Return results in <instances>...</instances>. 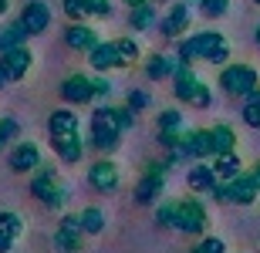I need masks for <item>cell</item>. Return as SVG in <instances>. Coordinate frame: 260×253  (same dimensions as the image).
<instances>
[{
	"label": "cell",
	"mask_w": 260,
	"mask_h": 253,
	"mask_svg": "<svg viewBox=\"0 0 260 253\" xmlns=\"http://www.w3.org/2000/svg\"><path fill=\"white\" fill-rule=\"evenodd\" d=\"M78 240H81V233H71V230H58V233H54V243H58L64 253H75Z\"/></svg>",
	"instance_id": "f1b7e54d"
},
{
	"label": "cell",
	"mask_w": 260,
	"mask_h": 253,
	"mask_svg": "<svg viewBox=\"0 0 260 253\" xmlns=\"http://www.w3.org/2000/svg\"><path fill=\"white\" fill-rule=\"evenodd\" d=\"M186 27H189V4L183 0V4H176V7L162 17V34L166 38H179Z\"/></svg>",
	"instance_id": "e0dca14e"
},
{
	"label": "cell",
	"mask_w": 260,
	"mask_h": 253,
	"mask_svg": "<svg viewBox=\"0 0 260 253\" xmlns=\"http://www.w3.org/2000/svg\"><path fill=\"white\" fill-rule=\"evenodd\" d=\"M61 98L68 105H88L95 98V81L88 75H71V78L61 81Z\"/></svg>",
	"instance_id": "52a82bcc"
},
{
	"label": "cell",
	"mask_w": 260,
	"mask_h": 253,
	"mask_svg": "<svg viewBox=\"0 0 260 253\" xmlns=\"http://www.w3.org/2000/svg\"><path fill=\"white\" fill-rule=\"evenodd\" d=\"M48 132H51V146L64 162H78L81 159V135H78V115L75 112H51L48 118Z\"/></svg>",
	"instance_id": "7a4b0ae2"
},
{
	"label": "cell",
	"mask_w": 260,
	"mask_h": 253,
	"mask_svg": "<svg viewBox=\"0 0 260 253\" xmlns=\"http://www.w3.org/2000/svg\"><path fill=\"white\" fill-rule=\"evenodd\" d=\"M243 162L237 159V152H223V156H216V166H213V172H216V179H233V175H240Z\"/></svg>",
	"instance_id": "7402d4cb"
},
{
	"label": "cell",
	"mask_w": 260,
	"mask_h": 253,
	"mask_svg": "<svg viewBox=\"0 0 260 253\" xmlns=\"http://www.w3.org/2000/svg\"><path fill=\"white\" fill-rule=\"evenodd\" d=\"M4 10H7V0H0V14H4Z\"/></svg>",
	"instance_id": "b9f144b4"
},
{
	"label": "cell",
	"mask_w": 260,
	"mask_h": 253,
	"mask_svg": "<svg viewBox=\"0 0 260 253\" xmlns=\"http://www.w3.org/2000/svg\"><path fill=\"white\" fill-rule=\"evenodd\" d=\"M0 64H4V71H7V78L10 81H17V78H24L30 71V64H34V58H30V51L20 44V48H10V51H4V58H0Z\"/></svg>",
	"instance_id": "4fadbf2b"
},
{
	"label": "cell",
	"mask_w": 260,
	"mask_h": 253,
	"mask_svg": "<svg viewBox=\"0 0 260 253\" xmlns=\"http://www.w3.org/2000/svg\"><path fill=\"white\" fill-rule=\"evenodd\" d=\"M173 230H179V233H203V230H206V209H203L200 199H183V203H176Z\"/></svg>",
	"instance_id": "8992f818"
},
{
	"label": "cell",
	"mask_w": 260,
	"mask_h": 253,
	"mask_svg": "<svg viewBox=\"0 0 260 253\" xmlns=\"http://www.w3.org/2000/svg\"><path fill=\"white\" fill-rule=\"evenodd\" d=\"M226 250V246L220 243V240H203L200 246H196V250H189V253H223Z\"/></svg>",
	"instance_id": "836d02e7"
},
{
	"label": "cell",
	"mask_w": 260,
	"mask_h": 253,
	"mask_svg": "<svg viewBox=\"0 0 260 253\" xmlns=\"http://www.w3.org/2000/svg\"><path fill=\"white\" fill-rule=\"evenodd\" d=\"M173 156H189V159H203V156H213V138H210V128H196V132H186L183 142L173 149Z\"/></svg>",
	"instance_id": "ba28073f"
},
{
	"label": "cell",
	"mask_w": 260,
	"mask_h": 253,
	"mask_svg": "<svg viewBox=\"0 0 260 253\" xmlns=\"http://www.w3.org/2000/svg\"><path fill=\"white\" fill-rule=\"evenodd\" d=\"M128 125H132V108H98L91 115V146L112 152Z\"/></svg>",
	"instance_id": "6da1fadb"
},
{
	"label": "cell",
	"mask_w": 260,
	"mask_h": 253,
	"mask_svg": "<svg viewBox=\"0 0 260 253\" xmlns=\"http://www.w3.org/2000/svg\"><path fill=\"white\" fill-rule=\"evenodd\" d=\"M115 48H118V58H122V68H125V64H132V61L139 58V44H135L132 38H118Z\"/></svg>",
	"instance_id": "4316f807"
},
{
	"label": "cell",
	"mask_w": 260,
	"mask_h": 253,
	"mask_svg": "<svg viewBox=\"0 0 260 253\" xmlns=\"http://www.w3.org/2000/svg\"><path fill=\"white\" fill-rule=\"evenodd\" d=\"M88 183L95 186L98 193H112V189L118 186V166L115 162H105V159L95 162V166L88 169Z\"/></svg>",
	"instance_id": "5bb4252c"
},
{
	"label": "cell",
	"mask_w": 260,
	"mask_h": 253,
	"mask_svg": "<svg viewBox=\"0 0 260 253\" xmlns=\"http://www.w3.org/2000/svg\"><path fill=\"white\" fill-rule=\"evenodd\" d=\"M64 44L71 51H91L98 44V34L91 27H85V24H71V27L64 30Z\"/></svg>",
	"instance_id": "ac0fdd59"
},
{
	"label": "cell",
	"mask_w": 260,
	"mask_h": 253,
	"mask_svg": "<svg viewBox=\"0 0 260 253\" xmlns=\"http://www.w3.org/2000/svg\"><path fill=\"white\" fill-rule=\"evenodd\" d=\"M216 183H220V179H216L213 166H193V169H189V189H196V193H206V189L213 193V186H216Z\"/></svg>",
	"instance_id": "44dd1931"
},
{
	"label": "cell",
	"mask_w": 260,
	"mask_h": 253,
	"mask_svg": "<svg viewBox=\"0 0 260 253\" xmlns=\"http://www.w3.org/2000/svg\"><path fill=\"white\" fill-rule=\"evenodd\" d=\"M7 81H10V78H7V71H4V64H0V88L7 85Z\"/></svg>",
	"instance_id": "f35d334b"
},
{
	"label": "cell",
	"mask_w": 260,
	"mask_h": 253,
	"mask_svg": "<svg viewBox=\"0 0 260 253\" xmlns=\"http://www.w3.org/2000/svg\"><path fill=\"white\" fill-rule=\"evenodd\" d=\"M257 44H260V27H257Z\"/></svg>",
	"instance_id": "7bdbcfd3"
},
{
	"label": "cell",
	"mask_w": 260,
	"mask_h": 253,
	"mask_svg": "<svg viewBox=\"0 0 260 253\" xmlns=\"http://www.w3.org/2000/svg\"><path fill=\"white\" fill-rule=\"evenodd\" d=\"M220 88L226 95H237V98H247L257 88V71L250 64H230V68H223L220 75Z\"/></svg>",
	"instance_id": "5b68a950"
},
{
	"label": "cell",
	"mask_w": 260,
	"mask_h": 253,
	"mask_svg": "<svg viewBox=\"0 0 260 253\" xmlns=\"http://www.w3.org/2000/svg\"><path fill=\"white\" fill-rule=\"evenodd\" d=\"M102 226H105L102 209H95V206H91V209H85V213H81V230H85V233H102Z\"/></svg>",
	"instance_id": "484cf974"
},
{
	"label": "cell",
	"mask_w": 260,
	"mask_h": 253,
	"mask_svg": "<svg viewBox=\"0 0 260 253\" xmlns=\"http://www.w3.org/2000/svg\"><path fill=\"white\" fill-rule=\"evenodd\" d=\"M193 58H206V61H213V64H223V61L230 58V48H226L223 34L200 30V34H193L189 41H183V44H179V61H183V64H189Z\"/></svg>",
	"instance_id": "3957f363"
},
{
	"label": "cell",
	"mask_w": 260,
	"mask_h": 253,
	"mask_svg": "<svg viewBox=\"0 0 260 253\" xmlns=\"http://www.w3.org/2000/svg\"><path fill=\"white\" fill-rule=\"evenodd\" d=\"M38 166H41V149L34 142H20L10 152V169L14 172H27V169H38Z\"/></svg>",
	"instance_id": "9a60e30c"
},
{
	"label": "cell",
	"mask_w": 260,
	"mask_h": 253,
	"mask_svg": "<svg viewBox=\"0 0 260 253\" xmlns=\"http://www.w3.org/2000/svg\"><path fill=\"white\" fill-rule=\"evenodd\" d=\"M128 7H139V4H149V0H125Z\"/></svg>",
	"instance_id": "60d3db41"
},
{
	"label": "cell",
	"mask_w": 260,
	"mask_h": 253,
	"mask_svg": "<svg viewBox=\"0 0 260 253\" xmlns=\"http://www.w3.org/2000/svg\"><path fill=\"white\" fill-rule=\"evenodd\" d=\"M210 138H213V156L233 152V146H237V132H233L230 125H216V128H210Z\"/></svg>",
	"instance_id": "ffe728a7"
},
{
	"label": "cell",
	"mask_w": 260,
	"mask_h": 253,
	"mask_svg": "<svg viewBox=\"0 0 260 253\" xmlns=\"http://www.w3.org/2000/svg\"><path fill=\"white\" fill-rule=\"evenodd\" d=\"M260 186L257 179H253V172L247 175H233V179H226V203H240V206H250L253 199H257Z\"/></svg>",
	"instance_id": "9c48e42d"
},
{
	"label": "cell",
	"mask_w": 260,
	"mask_h": 253,
	"mask_svg": "<svg viewBox=\"0 0 260 253\" xmlns=\"http://www.w3.org/2000/svg\"><path fill=\"white\" fill-rule=\"evenodd\" d=\"M30 193L38 196L44 206H61V199H64V193H61V186H58V179H54V172H51V169H44V172L34 175Z\"/></svg>",
	"instance_id": "8fae6325"
},
{
	"label": "cell",
	"mask_w": 260,
	"mask_h": 253,
	"mask_svg": "<svg viewBox=\"0 0 260 253\" xmlns=\"http://www.w3.org/2000/svg\"><path fill=\"white\" fill-rule=\"evenodd\" d=\"M253 4H260V0H253Z\"/></svg>",
	"instance_id": "f6af8a7d"
},
{
	"label": "cell",
	"mask_w": 260,
	"mask_h": 253,
	"mask_svg": "<svg viewBox=\"0 0 260 253\" xmlns=\"http://www.w3.org/2000/svg\"><path fill=\"white\" fill-rule=\"evenodd\" d=\"M149 105V95H145V91H132V95H128V108H132V112H139V108H145Z\"/></svg>",
	"instance_id": "e575fe53"
},
{
	"label": "cell",
	"mask_w": 260,
	"mask_h": 253,
	"mask_svg": "<svg viewBox=\"0 0 260 253\" xmlns=\"http://www.w3.org/2000/svg\"><path fill=\"white\" fill-rule=\"evenodd\" d=\"M91 14H95V17H108V14H112V4H108V0H91Z\"/></svg>",
	"instance_id": "d590c367"
},
{
	"label": "cell",
	"mask_w": 260,
	"mask_h": 253,
	"mask_svg": "<svg viewBox=\"0 0 260 253\" xmlns=\"http://www.w3.org/2000/svg\"><path fill=\"white\" fill-rule=\"evenodd\" d=\"M0 233L17 236L20 233V216L17 213H0Z\"/></svg>",
	"instance_id": "4dcf8cb0"
},
{
	"label": "cell",
	"mask_w": 260,
	"mask_h": 253,
	"mask_svg": "<svg viewBox=\"0 0 260 253\" xmlns=\"http://www.w3.org/2000/svg\"><path fill=\"white\" fill-rule=\"evenodd\" d=\"M10 243H14V236L0 233V253H7V250H10Z\"/></svg>",
	"instance_id": "74e56055"
},
{
	"label": "cell",
	"mask_w": 260,
	"mask_h": 253,
	"mask_svg": "<svg viewBox=\"0 0 260 253\" xmlns=\"http://www.w3.org/2000/svg\"><path fill=\"white\" fill-rule=\"evenodd\" d=\"M64 14L71 20H85L91 14V0H64Z\"/></svg>",
	"instance_id": "83f0119b"
},
{
	"label": "cell",
	"mask_w": 260,
	"mask_h": 253,
	"mask_svg": "<svg viewBox=\"0 0 260 253\" xmlns=\"http://www.w3.org/2000/svg\"><path fill=\"white\" fill-rule=\"evenodd\" d=\"M91 81H95V98H105L108 91H112V88H108V81H105V78H91Z\"/></svg>",
	"instance_id": "8d00e7d4"
},
{
	"label": "cell",
	"mask_w": 260,
	"mask_h": 253,
	"mask_svg": "<svg viewBox=\"0 0 260 253\" xmlns=\"http://www.w3.org/2000/svg\"><path fill=\"white\" fill-rule=\"evenodd\" d=\"M162 183H166V166H159V162L149 166L145 175L139 179V186H135V203H152L162 193Z\"/></svg>",
	"instance_id": "30bf717a"
},
{
	"label": "cell",
	"mask_w": 260,
	"mask_h": 253,
	"mask_svg": "<svg viewBox=\"0 0 260 253\" xmlns=\"http://www.w3.org/2000/svg\"><path fill=\"white\" fill-rule=\"evenodd\" d=\"M17 132H20V125L14 122V118H0V149L7 146V142H14Z\"/></svg>",
	"instance_id": "f546056e"
},
{
	"label": "cell",
	"mask_w": 260,
	"mask_h": 253,
	"mask_svg": "<svg viewBox=\"0 0 260 253\" xmlns=\"http://www.w3.org/2000/svg\"><path fill=\"white\" fill-rule=\"evenodd\" d=\"M186 4H200V0H186Z\"/></svg>",
	"instance_id": "ee69618b"
},
{
	"label": "cell",
	"mask_w": 260,
	"mask_h": 253,
	"mask_svg": "<svg viewBox=\"0 0 260 253\" xmlns=\"http://www.w3.org/2000/svg\"><path fill=\"white\" fill-rule=\"evenodd\" d=\"M250 172H253V179H257V186H260V162H257V166L250 169Z\"/></svg>",
	"instance_id": "ab89813d"
},
{
	"label": "cell",
	"mask_w": 260,
	"mask_h": 253,
	"mask_svg": "<svg viewBox=\"0 0 260 253\" xmlns=\"http://www.w3.org/2000/svg\"><path fill=\"white\" fill-rule=\"evenodd\" d=\"M243 122L250 128H260V85L253 88L250 95H247V101H243Z\"/></svg>",
	"instance_id": "cb8c5ba5"
},
{
	"label": "cell",
	"mask_w": 260,
	"mask_h": 253,
	"mask_svg": "<svg viewBox=\"0 0 260 253\" xmlns=\"http://www.w3.org/2000/svg\"><path fill=\"white\" fill-rule=\"evenodd\" d=\"M152 20H155V14H152L149 4H139V7H132V14H128V24H132L135 30H145Z\"/></svg>",
	"instance_id": "d4e9b609"
},
{
	"label": "cell",
	"mask_w": 260,
	"mask_h": 253,
	"mask_svg": "<svg viewBox=\"0 0 260 253\" xmlns=\"http://www.w3.org/2000/svg\"><path fill=\"white\" fill-rule=\"evenodd\" d=\"M24 38H27V30H24V24H10V27L0 30V51H10V48H20L24 44Z\"/></svg>",
	"instance_id": "603a6c76"
},
{
	"label": "cell",
	"mask_w": 260,
	"mask_h": 253,
	"mask_svg": "<svg viewBox=\"0 0 260 253\" xmlns=\"http://www.w3.org/2000/svg\"><path fill=\"white\" fill-rule=\"evenodd\" d=\"M176 98H179V101H189V105H196V108L210 105V88L196 78L189 64H179V71H176Z\"/></svg>",
	"instance_id": "277c9868"
},
{
	"label": "cell",
	"mask_w": 260,
	"mask_h": 253,
	"mask_svg": "<svg viewBox=\"0 0 260 253\" xmlns=\"http://www.w3.org/2000/svg\"><path fill=\"white\" fill-rule=\"evenodd\" d=\"M179 64H183V61H176V58H166V54H155V58H149V64H145V75H149L152 81L176 78V71H179Z\"/></svg>",
	"instance_id": "d6986e66"
},
{
	"label": "cell",
	"mask_w": 260,
	"mask_h": 253,
	"mask_svg": "<svg viewBox=\"0 0 260 253\" xmlns=\"http://www.w3.org/2000/svg\"><path fill=\"white\" fill-rule=\"evenodd\" d=\"M88 61H91V68H95V71H112V68H122V58H118L115 41H112V44H95V48L88 51Z\"/></svg>",
	"instance_id": "2e32d148"
},
{
	"label": "cell",
	"mask_w": 260,
	"mask_h": 253,
	"mask_svg": "<svg viewBox=\"0 0 260 253\" xmlns=\"http://www.w3.org/2000/svg\"><path fill=\"white\" fill-rule=\"evenodd\" d=\"M20 24H24V30L27 34H44L51 24V10L41 4V0H30V4H24V10H20Z\"/></svg>",
	"instance_id": "7c38bea8"
},
{
	"label": "cell",
	"mask_w": 260,
	"mask_h": 253,
	"mask_svg": "<svg viewBox=\"0 0 260 253\" xmlns=\"http://www.w3.org/2000/svg\"><path fill=\"white\" fill-rule=\"evenodd\" d=\"M155 220H159V226H173V220H176V203H166V206H159V213H155Z\"/></svg>",
	"instance_id": "d6a6232c"
},
{
	"label": "cell",
	"mask_w": 260,
	"mask_h": 253,
	"mask_svg": "<svg viewBox=\"0 0 260 253\" xmlns=\"http://www.w3.org/2000/svg\"><path fill=\"white\" fill-rule=\"evenodd\" d=\"M200 7L206 17H223L226 7H230V0H200Z\"/></svg>",
	"instance_id": "1f68e13d"
}]
</instances>
